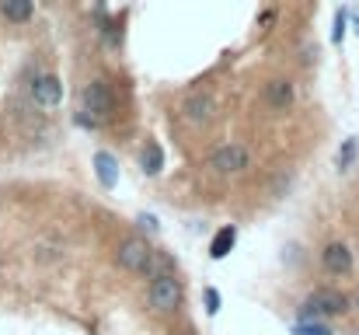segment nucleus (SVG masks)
<instances>
[{"instance_id":"1","label":"nucleus","mask_w":359,"mask_h":335,"mask_svg":"<svg viewBox=\"0 0 359 335\" xmlns=\"http://www.w3.org/2000/svg\"><path fill=\"white\" fill-rule=\"evenodd\" d=\"M353 308V297L342 294V290H332V287H318L314 294L304 297L300 304V322H328V318H339Z\"/></svg>"},{"instance_id":"2","label":"nucleus","mask_w":359,"mask_h":335,"mask_svg":"<svg viewBox=\"0 0 359 335\" xmlns=\"http://www.w3.org/2000/svg\"><path fill=\"white\" fill-rule=\"evenodd\" d=\"M157 248L147 241V237H126L116 244V265L126 269V272H133V276H147V280H154V265H157Z\"/></svg>"},{"instance_id":"3","label":"nucleus","mask_w":359,"mask_h":335,"mask_svg":"<svg viewBox=\"0 0 359 335\" xmlns=\"http://www.w3.org/2000/svg\"><path fill=\"white\" fill-rule=\"evenodd\" d=\"M182 297H185V287H182L178 272H161L147 287V304L154 315H175L182 308Z\"/></svg>"},{"instance_id":"4","label":"nucleus","mask_w":359,"mask_h":335,"mask_svg":"<svg viewBox=\"0 0 359 335\" xmlns=\"http://www.w3.org/2000/svg\"><path fill=\"white\" fill-rule=\"evenodd\" d=\"M251 164H255V157H251L248 143H241V140L220 143V147H217V150H213V154L206 157V168H210L213 175H224V178L251 171Z\"/></svg>"},{"instance_id":"5","label":"nucleus","mask_w":359,"mask_h":335,"mask_svg":"<svg viewBox=\"0 0 359 335\" xmlns=\"http://www.w3.org/2000/svg\"><path fill=\"white\" fill-rule=\"evenodd\" d=\"M81 112L84 115H91V119H98V122H105L112 112H116V95H112V84L109 81H91V84H84V91H81Z\"/></svg>"},{"instance_id":"6","label":"nucleus","mask_w":359,"mask_h":335,"mask_svg":"<svg viewBox=\"0 0 359 335\" xmlns=\"http://www.w3.org/2000/svg\"><path fill=\"white\" fill-rule=\"evenodd\" d=\"M28 95L39 109H56L63 102V81L56 74H39L32 84H28Z\"/></svg>"},{"instance_id":"7","label":"nucleus","mask_w":359,"mask_h":335,"mask_svg":"<svg viewBox=\"0 0 359 335\" xmlns=\"http://www.w3.org/2000/svg\"><path fill=\"white\" fill-rule=\"evenodd\" d=\"M321 265H325V272H328V276H349V272H353V265H356L353 248H349L346 241H328V244H325V251H321Z\"/></svg>"},{"instance_id":"8","label":"nucleus","mask_w":359,"mask_h":335,"mask_svg":"<svg viewBox=\"0 0 359 335\" xmlns=\"http://www.w3.org/2000/svg\"><path fill=\"white\" fill-rule=\"evenodd\" d=\"M182 115H185L189 126H210V122L217 119V102H213L210 95H203V91H192V95L182 102Z\"/></svg>"},{"instance_id":"9","label":"nucleus","mask_w":359,"mask_h":335,"mask_svg":"<svg viewBox=\"0 0 359 335\" xmlns=\"http://www.w3.org/2000/svg\"><path fill=\"white\" fill-rule=\"evenodd\" d=\"M293 102H297V88H293L290 77H272L265 84V105L272 112H286Z\"/></svg>"},{"instance_id":"10","label":"nucleus","mask_w":359,"mask_h":335,"mask_svg":"<svg viewBox=\"0 0 359 335\" xmlns=\"http://www.w3.org/2000/svg\"><path fill=\"white\" fill-rule=\"evenodd\" d=\"M95 175L105 189H116L119 185V161L109 154V150H98L95 154Z\"/></svg>"},{"instance_id":"11","label":"nucleus","mask_w":359,"mask_h":335,"mask_svg":"<svg viewBox=\"0 0 359 335\" xmlns=\"http://www.w3.org/2000/svg\"><path fill=\"white\" fill-rule=\"evenodd\" d=\"M238 244V227L234 223H227V227H220L217 234H213V241H210V258H227L231 255V248Z\"/></svg>"},{"instance_id":"12","label":"nucleus","mask_w":359,"mask_h":335,"mask_svg":"<svg viewBox=\"0 0 359 335\" xmlns=\"http://www.w3.org/2000/svg\"><path fill=\"white\" fill-rule=\"evenodd\" d=\"M0 14L14 25H25L35 14V0H0Z\"/></svg>"},{"instance_id":"13","label":"nucleus","mask_w":359,"mask_h":335,"mask_svg":"<svg viewBox=\"0 0 359 335\" xmlns=\"http://www.w3.org/2000/svg\"><path fill=\"white\" fill-rule=\"evenodd\" d=\"M140 164H143V171H147L150 178H154V175H161V171H164V147H161L157 140H150V143L143 147Z\"/></svg>"},{"instance_id":"14","label":"nucleus","mask_w":359,"mask_h":335,"mask_svg":"<svg viewBox=\"0 0 359 335\" xmlns=\"http://www.w3.org/2000/svg\"><path fill=\"white\" fill-rule=\"evenodd\" d=\"M293 335H335V332H332L328 322H297Z\"/></svg>"},{"instance_id":"15","label":"nucleus","mask_w":359,"mask_h":335,"mask_svg":"<svg viewBox=\"0 0 359 335\" xmlns=\"http://www.w3.org/2000/svg\"><path fill=\"white\" fill-rule=\"evenodd\" d=\"M346 28H349V11H346V7H339V11H335V28H332V42H335V46H342Z\"/></svg>"},{"instance_id":"16","label":"nucleus","mask_w":359,"mask_h":335,"mask_svg":"<svg viewBox=\"0 0 359 335\" xmlns=\"http://www.w3.org/2000/svg\"><path fill=\"white\" fill-rule=\"evenodd\" d=\"M356 154H359V143H356V140H346V147L339 150V168L346 171V168L356 161Z\"/></svg>"},{"instance_id":"17","label":"nucleus","mask_w":359,"mask_h":335,"mask_svg":"<svg viewBox=\"0 0 359 335\" xmlns=\"http://www.w3.org/2000/svg\"><path fill=\"white\" fill-rule=\"evenodd\" d=\"M206 315H220V290L206 287Z\"/></svg>"},{"instance_id":"18","label":"nucleus","mask_w":359,"mask_h":335,"mask_svg":"<svg viewBox=\"0 0 359 335\" xmlns=\"http://www.w3.org/2000/svg\"><path fill=\"white\" fill-rule=\"evenodd\" d=\"M140 223H143V227H147V230H150V234H154V230H157V217H150V214H147V217H140Z\"/></svg>"},{"instance_id":"19","label":"nucleus","mask_w":359,"mask_h":335,"mask_svg":"<svg viewBox=\"0 0 359 335\" xmlns=\"http://www.w3.org/2000/svg\"><path fill=\"white\" fill-rule=\"evenodd\" d=\"M272 18H276V11H265V14H262V28H269V25H272Z\"/></svg>"},{"instance_id":"20","label":"nucleus","mask_w":359,"mask_h":335,"mask_svg":"<svg viewBox=\"0 0 359 335\" xmlns=\"http://www.w3.org/2000/svg\"><path fill=\"white\" fill-rule=\"evenodd\" d=\"M353 28H356V35H359V14H356V18H353Z\"/></svg>"},{"instance_id":"21","label":"nucleus","mask_w":359,"mask_h":335,"mask_svg":"<svg viewBox=\"0 0 359 335\" xmlns=\"http://www.w3.org/2000/svg\"><path fill=\"white\" fill-rule=\"evenodd\" d=\"M353 304H356V308H359V294H356V297H353Z\"/></svg>"},{"instance_id":"22","label":"nucleus","mask_w":359,"mask_h":335,"mask_svg":"<svg viewBox=\"0 0 359 335\" xmlns=\"http://www.w3.org/2000/svg\"><path fill=\"white\" fill-rule=\"evenodd\" d=\"M171 335H192V332H171Z\"/></svg>"}]
</instances>
